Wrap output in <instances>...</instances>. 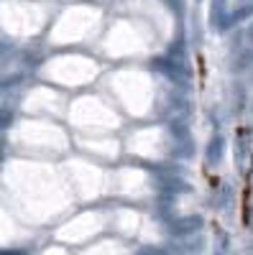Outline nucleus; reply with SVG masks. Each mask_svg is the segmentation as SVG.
Listing matches in <instances>:
<instances>
[{
	"instance_id": "nucleus-1",
	"label": "nucleus",
	"mask_w": 253,
	"mask_h": 255,
	"mask_svg": "<svg viewBox=\"0 0 253 255\" xmlns=\"http://www.w3.org/2000/svg\"><path fill=\"white\" fill-rule=\"evenodd\" d=\"M136 255H169L164 248H143V250H138Z\"/></svg>"
}]
</instances>
